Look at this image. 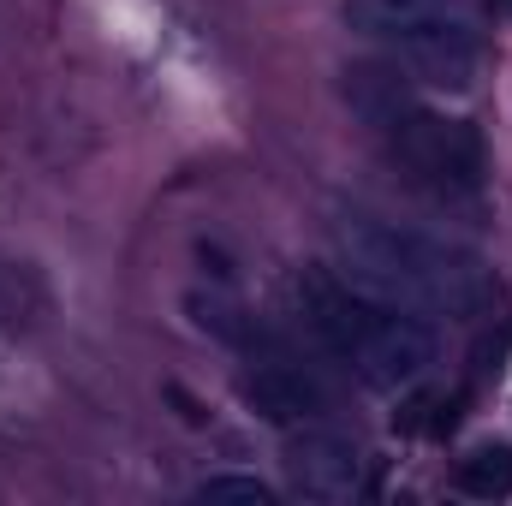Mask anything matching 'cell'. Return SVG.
<instances>
[{
  "mask_svg": "<svg viewBox=\"0 0 512 506\" xmlns=\"http://www.w3.org/2000/svg\"><path fill=\"white\" fill-rule=\"evenodd\" d=\"M245 405H251L262 423L292 429V423H310V417L328 405V393H322V381L310 376V370H298L292 358L268 352L251 376H245Z\"/></svg>",
  "mask_w": 512,
  "mask_h": 506,
  "instance_id": "6",
  "label": "cell"
},
{
  "mask_svg": "<svg viewBox=\"0 0 512 506\" xmlns=\"http://www.w3.org/2000/svg\"><path fill=\"white\" fill-rule=\"evenodd\" d=\"M334 245H340V274L382 298L393 310H411V316H477L483 298H489V274L483 262L447 239H429V233H411V227H393L376 215H346L334 227Z\"/></svg>",
  "mask_w": 512,
  "mask_h": 506,
  "instance_id": "1",
  "label": "cell"
},
{
  "mask_svg": "<svg viewBox=\"0 0 512 506\" xmlns=\"http://www.w3.org/2000/svg\"><path fill=\"white\" fill-rule=\"evenodd\" d=\"M453 483H459V495H471V501H507L512 495V447L507 441L471 447V453L459 459Z\"/></svg>",
  "mask_w": 512,
  "mask_h": 506,
  "instance_id": "9",
  "label": "cell"
},
{
  "mask_svg": "<svg viewBox=\"0 0 512 506\" xmlns=\"http://www.w3.org/2000/svg\"><path fill=\"white\" fill-rule=\"evenodd\" d=\"M399 155L429 179V185H441V191H459V197H471L477 185H483V131L471 126V120H435V114H405L399 126Z\"/></svg>",
  "mask_w": 512,
  "mask_h": 506,
  "instance_id": "4",
  "label": "cell"
},
{
  "mask_svg": "<svg viewBox=\"0 0 512 506\" xmlns=\"http://www.w3.org/2000/svg\"><path fill=\"white\" fill-rule=\"evenodd\" d=\"M405 6H423V12H459V0H405Z\"/></svg>",
  "mask_w": 512,
  "mask_h": 506,
  "instance_id": "11",
  "label": "cell"
},
{
  "mask_svg": "<svg viewBox=\"0 0 512 506\" xmlns=\"http://www.w3.org/2000/svg\"><path fill=\"white\" fill-rule=\"evenodd\" d=\"M382 42L393 48V66L429 90H471L477 78V36L459 12H423Z\"/></svg>",
  "mask_w": 512,
  "mask_h": 506,
  "instance_id": "3",
  "label": "cell"
},
{
  "mask_svg": "<svg viewBox=\"0 0 512 506\" xmlns=\"http://www.w3.org/2000/svg\"><path fill=\"white\" fill-rule=\"evenodd\" d=\"M185 310H191V322H197L203 334H215V340H227V346H239V352H256V346H262V328L245 316V304L227 298V292H191Z\"/></svg>",
  "mask_w": 512,
  "mask_h": 506,
  "instance_id": "8",
  "label": "cell"
},
{
  "mask_svg": "<svg viewBox=\"0 0 512 506\" xmlns=\"http://www.w3.org/2000/svg\"><path fill=\"white\" fill-rule=\"evenodd\" d=\"M340 96H346V108H352L364 126H376V131H393L411 108H417V102H411V84L399 78V66H382V60H358V66H346Z\"/></svg>",
  "mask_w": 512,
  "mask_h": 506,
  "instance_id": "7",
  "label": "cell"
},
{
  "mask_svg": "<svg viewBox=\"0 0 512 506\" xmlns=\"http://www.w3.org/2000/svg\"><path fill=\"white\" fill-rule=\"evenodd\" d=\"M298 310L316 328V340L334 358H346L370 387H411L435 364V334L423 316L393 310V304L358 292L352 280H340L328 268L298 274Z\"/></svg>",
  "mask_w": 512,
  "mask_h": 506,
  "instance_id": "2",
  "label": "cell"
},
{
  "mask_svg": "<svg viewBox=\"0 0 512 506\" xmlns=\"http://www.w3.org/2000/svg\"><path fill=\"white\" fill-rule=\"evenodd\" d=\"M358 447L340 429H298L286 441V477L304 501H352L358 495Z\"/></svg>",
  "mask_w": 512,
  "mask_h": 506,
  "instance_id": "5",
  "label": "cell"
},
{
  "mask_svg": "<svg viewBox=\"0 0 512 506\" xmlns=\"http://www.w3.org/2000/svg\"><path fill=\"white\" fill-rule=\"evenodd\" d=\"M203 501H239V506H274V489L262 477H209L197 489Z\"/></svg>",
  "mask_w": 512,
  "mask_h": 506,
  "instance_id": "10",
  "label": "cell"
}]
</instances>
